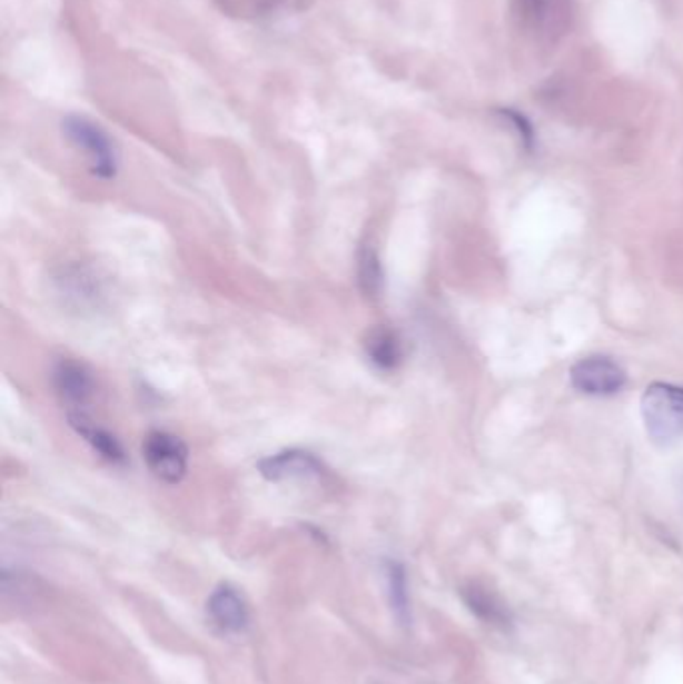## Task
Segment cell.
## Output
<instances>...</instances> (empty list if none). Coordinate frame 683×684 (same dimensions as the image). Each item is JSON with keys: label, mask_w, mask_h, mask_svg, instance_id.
Masks as SVG:
<instances>
[{"label": "cell", "mask_w": 683, "mask_h": 684, "mask_svg": "<svg viewBox=\"0 0 683 684\" xmlns=\"http://www.w3.org/2000/svg\"><path fill=\"white\" fill-rule=\"evenodd\" d=\"M643 427L653 443L670 445L683 435V388L653 383L642 395Z\"/></svg>", "instance_id": "1"}, {"label": "cell", "mask_w": 683, "mask_h": 684, "mask_svg": "<svg viewBox=\"0 0 683 684\" xmlns=\"http://www.w3.org/2000/svg\"><path fill=\"white\" fill-rule=\"evenodd\" d=\"M517 27L540 42H555L572 27V0H513Z\"/></svg>", "instance_id": "2"}, {"label": "cell", "mask_w": 683, "mask_h": 684, "mask_svg": "<svg viewBox=\"0 0 683 684\" xmlns=\"http://www.w3.org/2000/svg\"><path fill=\"white\" fill-rule=\"evenodd\" d=\"M62 130L67 139L71 140L77 149H81L91 162V169L99 179H115L117 175V150L112 147L107 132L85 117H67L62 120Z\"/></svg>", "instance_id": "3"}, {"label": "cell", "mask_w": 683, "mask_h": 684, "mask_svg": "<svg viewBox=\"0 0 683 684\" xmlns=\"http://www.w3.org/2000/svg\"><path fill=\"white\" fill-rule=\"evenodd\" d=\"M142 456L152 475L165 485H179L189 468V448L181 438L155 430L145 438Z\"/></svg>", "instance_id": "4"}, {"label": "cell", "mask_w": 683, "mask_h": 684, "mask_svg": "<svg viewBox=\"0 0 683 684\" xmlns=\"http://www.w3.org/2000/svg\"><path fill=\"white\" fill-rule=\"evenodd\" d=\"M573 388L590 397H613L622 393L627 375L615 360L607 357H587L577 360L570 370Z\"/></svg>", "instance_id": "5"}, {"label": "cell", "mask_w": 683, "mask_h": 684, "mask_svg": "<svg viewBox=\"0 0 683 684\" xmlns=\"http://www.w3.org/2000/svg\"><path fill=\"white\" fill-rule=\"evenodd\" d=\"M207 616L219 633L229 636L242 635L251 623V613L245 596L239 593L237 586L229 583H222L212 591L207 601Z\"/></svg>", "instance_id": "6"}, {"label": "cell", "mask_w": 683, "mask_h": 684, "mask_svg": "<svg viewBox=\"0 0 683 684\" xmlns=\"http://www.w3.org/2000/svg\"><path fill=\"white\" fill-rule=\"evenodd\" d=\"M259 473L271 483H283L293 478H315L323 475L319 458L305 450H283L267 456L259 463Z\"/></svg>", "instance_id": "7"}, {"label": "cell", "mask_w": 683, "mask_h": 684, "mask_svg": "<svg viewBox=\"0 0 683 684\" xmlns=\"http://www.w3.org/2000/svg\"><path fill=\"white\" fill-rule=\"evenodd\" d=\"M52 383L62 400L71 407L69 413H85L95 393V383L87 368L72 360H62L52 373Z\"/></svg>", "instance_id": "8"}, {"label": "cell", "mask_w": 683, "mask_h": 684, "mask_svg": "<svg viewBox=\"0 0 683 684\" xmlns=\"http://www.w3.org/2000/svg\"><path fill=\"white\" fill-rule=\"evenodd\" d=\"M463 603L485 625L507 631L512 626V613L499 596L482 585L465 586L462 591Z\"/></svg>", "instance_id": "9"}, {"label": "cell", "mask_w": 683, "mask_h": 684, "mask_svg": "<svg viewBox=\"0 0 683 684\" xmlns=\"http://www.w3.org/2000/svg\"><path fill=\"white\" fill-rule=\"evenodd\" d=\"M69 425L81 435L95 453L111 465L122 466L127 463V455L122 450L121 443L112 437L109 430L97 427L87 413H69Z\"/></svg>", "instance_id": "10"}, {"label": "cell", "mask_w": 683, "mask_h": 684, "mask_svg": "<svg viewBox=\"0 0 683 684\" xmlns=\"http://www.w3.org/2000/svg\"><path fill=\"white\" fill-rule=\"evenodd\" d=\"M385 581H387L389 605L397 623L403 626L412 625V595H409V578L405 565L389 558L385 563Z\"/></svg>", "instance_id": "11"}, {"label": "cell", "mask_w": 683, "mask_h": 684, "mask_svg": "<svg viewBox=\"0 0 683 684\" xmlns=\"http://www.w3.org/2000/svg\"><path fill=\"white\" fill-rule=\"evenodd\" d=\"M365 353L373 365L382 370H393L402 363V343L389 328H375L365 340Z\"/></svg>", "instance_id": "12"}, {"label": "cell", "mask_w": 683, "mask_h": 684, "mask_svg": "<svg viewBox=\"0 0 683 684\" xmlns=\"http://www.w3.org/2000/svg\"><path fill=\"white\" fill-rule=\"evenodd\" d=\"M357 275H359V285L362 290L367 297H375L379 293L383 282V270L379 257H377V250L367 245L363 247L359 252V268H357Z\"/></svg>", "instance_id": "13"}]
</instances>
